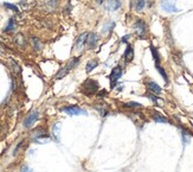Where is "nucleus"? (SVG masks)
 I'll return each mask as SVG.
<instances>
[{
    "label": "nucleus",
    "mask_w": 193,
    "mask_h": 172,
    "mask_svg": "<svg viewBox=\"0 0 193 172\" xmlns=\"http://www.w3.org/2000/svg\"><path fill=\"white\" fill-rule=\"evenodd\" d=\"M20 172H33V171H32L27 165H23V166H22V169H20Z\"/></svg>",
    "instance_id": "c756f323"
},
{
    "label": "nucleus",
    "mask_w": 193,
    "mask_h": 172,
    "mask_svg": "<svg viewBox=\"0 0 193 172\" xmlns=\"http://www.w3.org/2000/svg\"><path fill=\"white\" fill-rule=\"evenodd\" d=\"M86 38H88V33H86V32L82 33V35L78 37L77 40H76V47H77V50H82V49H83L84 43H86Z\"/></svg>",
    "instance_id": "4468645a"
},
{
    "label": "nucleus",
    "mask_w": 193,
    "mask_h": 172,
    "mask_svg": "<svg viewBox=\"0 0 193 172\" xmlns=\"http://www.w3.org/2000/svg\"><path fill=\"white\" fill-rule=\"evenodd\" d=\"M145 5H146V2H145V0H133V2H131V6L135 10V11H142L143 7H145Z\"/></svg>",
    "instance_id": "2eb2a0df"
},
{
    "label": "nucleus",
    "mask_w": 193,
    "mask_h": 172,
    "mask_svg": "<svg viewBox=\"0 0 193 172\" xmlns=\"http://www.w3.org/2000/svg\"><path fill=\"white\" fill-rule=\"evenodd\" d=\"M183 141H184L185 145L190 142V135H188V133L185 132V131H183Z\"/></svg>",
    "instance_id": "a878e982"
},
{
    "label": "nucleus",
    "mask_w": 193,
    "mask_h": 172,
    "mask_svg": "<svg viewBox=\"0 0 193 172\" xmlns=\"http://www.w3.org/2000/svg\"><path fill=\"white\" fill-rule=\"evenodd\" d=\"M134 31H135V33H138L140 37H143L147 32L146 23L142 19H138L134 24Z\"/></svg>",
    "instance_id": "39448f33"
},
{
    "label": "nucleus",
    "mask_w": 193,
    "mask_h": 172,
    "mask_svg": "<svg viewBox=\"0 0 193 172\" xmlns=\"http://www.w3.org/2000/svg\"><path fill=\"white\" fill-rule=\"evenodd\" d=\"M96 1H97V4H102L103 2V0H96Z\"/></svg>",
    "instance_id": "2f4dec72"
},
{
    "label": "nucleus",
    "mask_w": 193,
    "mask_h": 172,
    "mask_svg": "<svg viewBox=\"0 0 193 172\" xmlns=\"http://www.w3.org/2000/svg\"><path fill=\"white\" fill-rule=\"evenodd\" d=\"M161 8L168 13H177L180 10L175 6V0H161Z\"/></svg>",
    "instance_id": "20e7f679"
},
{
    "label": "nucleus",
    "mask_w": 193,
    "mask_h": 172,
    "mask_svg": "<svg viewBox=\"0 0 193 172\" xmlns=\"http://www.w3.org/2000/svg\"><path fill=\"white\" fill-rule=\"evenodd\" d=\"M97 65H99V61H97V59H91V61L88 62L85 70H86V72H90V71H93Z\"/></svg>",
    "instance_id": "aec40b11"
},
{
    "label": "nucleus",
    "mask_w": 193,
    "mask_h": 172,
    "mask_svg": "<svg viewBox=\"0 0 193 172\" xmlns=\"http://www.w3.org/2000/svg\"><path fill=\"white\" fill-rule=\"evenodd\" d=\"M11 64H12V67H13V70H14V72H17V74H20V71L22 70H20L19 65H18L14 61H12V59H11Z\"/></svg>",
    "instance_id": "bb28decb"
},
{
    "label": "nucleus",
    "mask_w": 193,
    "mask_h": 172,
    "mask_svg": "<svg viewBox=\"0 0 193 172\" xmlns=\"http://www.w3.org/2000/svg\"><path fill=\"white\" fill-rule=\"evenodd\" d=\"M121 75H122V67L121 65H116L115 68L111 70L110 75H109V81H110V84H111V87H110L111 89L116 86V82L120 80Z\"/></svg>",
    "instance_id": "7ed1b4c3"
},
{
    "label": "nucleus",
    "mask_w": 193,
    "mask_h": 172,
    "mask_svg": "<svg viewBox=\"0 0 193 172\" xmlns=\"http://www.w3.org/2000/svg\"><path fill=\"white\" fill-rule=\"evenodd\" d=\"M123 106L126 108H140L141 107V104L138 103V102H127V103H124Z\"/></svg>",
    "instance_id": "b1692460"
},
{
    "label": "nucleus",
    "mask_w": 193,
    "mask_h": 172,
    "mask_svg": "<svg viewBox=\"0 0 193 172\" xmlns=\"http://www.w3.org/2000/svg\"><path fill=\"white\" fill-rule=\"evenodd\" d=\"M14 43L20 47H26V39H25V37H24L22 33H18L16 37H14Z\"/></svg>",
    "instance_id": "dca6fc26"
},
{
    "label": "nucleus",
    "mask_w": 193,
    "mask_h": 172,
    "mask_svg": "<svg viewBox=\"0 0 193 172\" xmlns=\"http://www.w3.org/2000/svg\"><path fill=\"white\" fill-rule=\"evenodd\" d=\"M129 38V36H126V37H123V38H122V42H127V39Z\"/></svg>",
    "instance_id": "7c9ffc66"
},
{
    "label": "nucleus",
    "mask_w": 193,
    "mask_h": 172,
    "mask_svg": "<svg viewBox=\"0 0 193 172\" xmlns=\"http://www.w3.org/2000/svg\"><path fill=\"white\" fill-rule=\"evenodd\" d=\"M63 112H65L68 115H79V114H86V112L77 106H68L62 108Z\"/></svg>",
    "instance_id": "1a4fd4ad"
},
{
    "label": "nucleus",
    "mask_w": 193,
    "mask_h": 172,
    "mask_svg": "<svg viewBox=\"0 0 193 172\" xmlns=\"http://www.w3.org/2000/svg\"><path fill=\"white\" fill-rule=\"evenodd\" d=\"M45 137H46V131L43 129V128H38L37 131H34V133L32 135V139L36 141L40 139V138H45Z\"/></svg>",
    "instance_id": "f3484780"
},
{
    "label": "nucleus",
    "mask_w": 193,
    "mask_h": 172,
    "mask_svg": "<svg viewBox=\"0 0 193 172\" xmlns=\"http://www.w3.org/2000/svg\"><path fill=\"white\" fill-rule=\"evenodd\" d=\"M39 117V113L37 110H34V112H31L27 117H25V120H24V126L26 127V128H30L32 126L34 125V122L38 120Z\"/></svg>",
    "instance_id": "423d86ee"
},
{
    "label": "nucleus",
    "mask_w": 193,
    "mask_h": 172,
    "mask_svg": "<svg viewBox=\"0 0 193 172\" xmlns=\"http://www.w3.org/2000/svg\"><path fill=\"white\" fill-rule=\"evenodd\" d=\"M37 1L36 0H22L19 2V6L23 11H31L33 7H36Z\"/></svg>",
    "instance_id": "9d476101"
},
{
    "label": "nucleus",
    "mask_w": 193,
    "mask_h": 172,
    "mask_svg": "<svg viewBox=\"0 0 193 172\" xmlns=\"http://www.w3.org/2000/svg\"><path fill=\"white\" fill-rule=\"evenodd\" d=\"M121 7V1L120 0H109L107 2V10L108 11H116Z\"/></svg>",
    "instance_id": "ddd939ff"
},
{
    "label": "nucleus",
    "mask_w": 193,
    "mask_h": 172,
    "mask_svg": "<svg viewBox=\"0 0 193 172\" xmlns=\"http://www.w3.org/2000/svg\"><path fill=\"white\" fill-rule=\"evenodd\" d=\"M14 29H16V23H14V19H10V20H8L7 26L5 27V30H4V31H5V32H11V31H13Z\"/></svg>",
    "instance_id": "4be33fe9"
},
{
    "label": "nucleus",
    "mask_w": 193,
    "mask_h": 172,
    "mask_svg": "<svg viewBox=\"0 0 193 172\" xmlns=\"http://www.w3.org/2000/svg\"><path fill=\"white\" fill-rule=\"evenodd\" d=\"M59 132H61V124H54L52 127V135L57 141L59 140Z\"/></svg>",
    "instance_id": "6ab92c4d"
},
{
    "label": "nucleus",
    "mask_w": 193,
    "mask_h": 172,
    "mask_svg": "<svg viewBox=\"0 0 193 172\" xmlns=\"http://www.w3.org/2000/svg\"><path fill=\"white\" fill-rule=\"evenodd\" d=\"M155 67H156V70L159 71V74L161 75V77L163 78V81H165V82H168V77H167V74H166V71L163 70V68H162L161 65L159 64V62H155Z\"/></svg>",
    "instance_id": "a211bd4d"
},
{
    "label": "nucleus",
    "mask_w": 193,
    "mask_h": 172,
    "mask_svg": "<svg viewBox=\"0 0 193 172\" xmlns=\"http://www.w3.org/2000/svg\"><path fill=\"white\" fill-rule=\"evenodd\" d=\"M32 44H33V47L37 50V51H40L42 49H43V43L39 40L38 38H32Z\"/></svg>",
    "instance_id": "412c9836"
},
{
    "label": "nucleus",
    "mask_w": 193,
    "mask_h": 172,
    "mask_svg": "<svg viewBox=\"0 0 193 172\" xmlns=\"http://www.w3.org/2000/svg\"><path fill=\"white\" fill-rule=\"evenodd\" d=\"M133 59H134V50H133V47L131 44H128L127 49H126V52H124V61L127 63H129Z\"/></svg>",
    "instance_id": "f8f14e48"
},
{
    "label": "nucleus",
    "mask_w": 193,
    "mask_h": 172,
    "mask_svg": "<svg viewBox=\"0 0 193 172\" xmlns=\"http://www.w3.org/2000/svg\"><path fill=\"white\" fill-rule=\"evenodd\" d=\"M151 51H152V55H153L155 62H159V54L156 52V49L154 47H151Z\"/></svg>",
    "instance_id": "393cba45"
},
{
    "label": "nucleus",
    "mask_w": 193,
    "mask_h": 172,
    "mask_svg": "<svg viewBox=\"0 0 193 172\" xmlns=\"http://www.w3.org/2000/svg\"><path fill=\"white\" fill-rule=\"evenodd\" d=\"M147 97H148V99H151V100H152L153 102H155V103H158V102H159V99H158L156 96H154L153 94H148L147 95Z\"/></svg>",
    "instance_id": "c85d7f7f"
},
{
    "label": "nucleus",
    "mask_w": 193,
    "mask_h": 172,
    "mask_svg": "<svg viewBox=\"0 0 193 172\" xmlns=\"http://www.w3.org/2000/svg\"><path fill=\"white\" fill-rule=\"evenodd\" d=\"M78 62H79V58H78V57H76V58H72V59H71V61H70V62L68 63L65 67H63L62 69L58 71V74L56 75V78H57V80L63 78L64 76H65V75H66V74H68V72H69L70 70H71V69H74V68L77 65Z\"/></svg>",
    "instance_id": "f03ea898"
},
{
    "label": "nucleus",
    "mask_w": 193,
    "mask_h": 172,
    "mask_svg": "<svg viewBox=\"0 0 193 172\" xmlns=\"http://www.w3.org/2000/svg\"><path fill=\"white\" fill-rule=\"evenodd\" d=\"M97 90H99V83H97V81H95V80L88 78L86 81L83 82V84H82V92H83L85 95H93V94H95Z\"/></svg>",
    "instance_id": "f257e3e1"
},
{
    "label": "nucleus",
    "mask_w": 193,
    "mask_h": 172,
    "mask_svg": "<svg viewBox=\"0 0 193 172\" xmlns=\"http://www.w3.org/2000/svg\"><path fill=\"white\" fill-rule=\"evenodd\" d=\"M4 5H5V7L10 8V10H12V11H14V12H18V7H17L16 5H12V4H8V2H5Z\"/></svg>",
    "instance_id": "cd10ccee"
},
{
    "label": "nucleus",
    "mask_w": 193,
    "mask_h": 172,
    "mask_svg": "<svg viewBox=\"0 0 193 172\" xmlns=\"http://www.w3.org/2000/svg\"><path fill=\"white\" fill-rule=\"evenodd\" d=\"M147 87H148V89H149V90H151L152 93H154V94H156V95H160L162 93L161 87L159 86L158 83L153 82V81L148 82V83H147Z\"/></svg>",
    "instance_id": "9b49d317"
},
{
    "label": "nucleus",
    "mask_w": 193,
    "mask_h": 172,
    "mask_svg": "<svg viewBox=\"0 0 193 172\" xmlns=\"http://www.w3.org/2000/svg\"><path fill=\"white\" fill-rule=\"evenodd\" d=\"M153 119H154L156 122H162V124H167V122H168V120H167L166 117H161L160 114H154V115H153Z\"/></svg>",
    "instance_id": "5701e85b"
},
{
    "label": "nucleus",
    "mask_w": 193,
    "mask_h": 172,
    "mask_svg": "<svg viewBox=\"0 0 193 172\" xmlns=\"http://www.w3.org/2000/svg\"><path fill=\"white\" fill-rule=\"evenodd\" d=\"M58 6V0H42V8L45 12H54Z\"/></svg>",
    "instance_id": "0eeeda50"
},
{
    "label": "nucleus",
    "mask_w": 193,
    "mask_h": 172,
    "mask_svg": "<svg viewBox=\"0 0 193 172\" xmlns=\"http://www.w3.org/2000/svg\"><path fill=\"white\" fill-rule=\"evenodd\" d=\"M99 35L95 33V32H91L88 35V38H86V45H88V49L89 50H93L95 47H97L99 44Z\"/></svg>",
    "instance_id": "6e6552de"
}]
</instances>
